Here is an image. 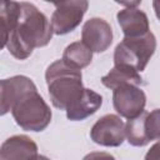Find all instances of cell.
Listing matches in <instances>:
<instances>
[{
	"label": "cell",
	"mask_w": 160,
	"mask_h": 160,
	"mask_svg": "<svg viewBox=\"0 0 160 160\" xmlns=\"http://www.w3.org/2000/svg\"><path fill=\"white\" fill-rule=\"evenodd\" d=\"M52 34L49 20L36 6L30 2H18V18L6 48L14 58L24 60L35 48L48 45Z\"/></svg>",
	"instance_id": "1"
},
{
	"label": "cell",
	"mask_w": 160,
	"mask_h": 160,
	"mask_svg": "<svg viewBox=\"0 0 160 160\" xmlns=\"http://www.w3.org/2000/svg\"><path fill=\"white\" fill-rule=\"evenodd\" d=\"M49 96L52 105L60 110L72 108L82 96L85 88L81 82V71L56 60L45 72Z\"/></svg>",
	"instance_id": "2"
},
{
	"label": "cell",
	"mask_w": 160,
	"mask_h": 160,
	"mask_svg": "<svg viewBox=\"0 0 160 160\" xmlns=\"http://www.w3.org/2000/svg\"><path fill=\"white\" fill-rule=\"evenodd\" d=\"M155 49L156 40L151 31H148L141 36L124 38V40L115 48L114 64L140 72L148 65Z\"/></svg>",
	"instance_id": "3"
},
{
	"label": "cell",
	"mask_w": 160,
	"mask_h": 160,
	"mask_svg": "<svg viewBox=\"0 0 160 160\" xmlns=\"http://www.w3.org/2000/svg\"><path fill=\"white\" fill-rule=\"evenodd\" d=\"M16 124L28 131H41L51 121V110L38 90L21 98L11 109Z\"/></svg>",
	"instance_id": "4"
},
{
	"label": "cell",
	"mask_w": 160,
	"mask_h": 160,
	"mask_svg": "<svg viewBox=\"0 0 160 160\" xmlns=\"http://www.w3.org/2000/svg\"><path fill=\"white\" fill-rule=\"evenodd\" d=\"M160 136L159 110L151 112L142 110L139 115L131 118L125 124V138L134 146H144Z\"/></svg>",
	"instance_id": "5"
},
{
	"label": "cell",
	"mask_w": 160,
	"mask_h": 160,
	"mask_svg": "<svg viewBox=\"0 0 160 160\" xmlns=\"http://www.w3.org/2000/svg\"><path fill=\"white\" fill-rule=\"evenodd\" d=\"M55 11L51 16V29L56 35H64L72 31L81 21L89 2L80 1H60L54 2Z\"/></svg>",
	"instance_id": "6"
},
{
	"label": "cell",
	"mask_w": 160,
	"mask_h": 160,
	"mask_svg": "<svg viewBox=\"0 0 160 160\" xmlns=\"http://www.w3.org/2000/svg\"><path fill=\"white\" fill-rule=\"evenodd\" d=\"M90 136L99 145L119 146L125 139V124L118 115H104L91 128Z\"/></svg>",
	"instance_id": "7"
},
{
	"label": "cell",
	"mask_w": 160,
	"mask_h": 160,
	"mask_svg": "<svg viewBox=\"0 0 160 160\" xmlns=\"http://www.w3.org/2000/svg\"><path fill=\"white\" fill-rule=\"evenodd\" d=\"M112 91L114 108L121 116L131 119L144 110L146 104V96L139 86L121 85Z\"/></svg>",
	"instance_id": "8"
},
{
	"label": "cell",
	"mask_w": 160,
	"mask_h": 160,
	"mask_svg": "<svg viewBox=\"0 0 160 160\" xmlns=\"http://www.w3.org/2000/svg\"><path fill=\"white\" fill-rule=\"evenodd\" d=\"M35 90V84L22 75L0 80V115H5L11 111L12 106L21 98Z\"/></svg>",
	"instance_id": "9"
},
{
	"label": "cell",
	"mask_w": 160,
	"mask_h": 160,
	"mask_svg": "<svg viewBox=\"0 0 160 160\" xmlns=\"http://www.w3.org/2000/svg\"><path fill=\"white\" fill-rule=\"evenodd\" d=\"M82 44L95 52L105 51L112 41V30L111 26L100 18H92L88 20L81 31Z\"/></svg>",
	"instance_id": "10"
},
{
	"label": "cell",
	"mask_w": 160,
	"mask_h": 160,
	"mask_svg": "<svg viewBox=\"0 0 160 160\" xmlns=\"http://www.w3.org/2000/svg\"><path fill=\"white\" fill-rule=\"evenodd\" d=\"M36 156V144L25 135L11 136L0 146V160H35Z\"/></svg>",
	"instance_id": "11"
},
{
	"label": "cell",
	"mask_w": 160,
	"mask_h": 160,
	"mask_svg": "<svg viewBox=\"0 0 160 160\" xmlns=\"http://www.w3.org/2000/svg\"><path fill=\"white\" fill-rule=\"evenodd\" d=\"M118 21L122 29L125 38H135L146 34L149 30V20L144 11L138 8H126L118 12Z\"/></svg>",
	"instance_id": "12"
},
{
	"label": "cell",
	"mask_w": 160,
	"mask_h": 160,
	"mask_svg": "<svg viewBox=\"0 0 160 160\" xmlns=\"http://www.w3.org/2000/svg\"><path fill=\"white\" fill-rule=\"evenodd\" d=\"M102 104V98L100 94L91 89H85L81 99L70 109L66 110V116L69 120H84L92 115Z\"/></svg>",
	"instance_id": "13"
},
{
	"label": "cell",
	"mask_w": 160,
	"mask_h": 160,
	"mask_svg": "<svg viewBox=\"0 0 160 160\" xmlns=\"http://www.w3.org/2000/svg\"><path fill=\"white\" fill-rule=\"evenodd\" d=\"M101 82L111 90L121 85H134V86L145 85L139 72L122 65H115L105 76L101 78Z\"/></svg>",
	"instance_id": "14"
},
{
	"label": "cell",
	"mask_w": 160,
	"mask_h": 160,
	"mask_svg": "<svg viewBox=\"0 0 160 160\" xmlns=\"http://www.w3.org/2000/svg\"><path fill=\"white\" fill-rule=\"evenodd\" d=\"M91 58H92L91 50L88 49L82 42L76 41L66 46L61 60L68 66L80 70L91 62Z\"/></svg>",
	"instance_id": "15"
},
{
	"label": "cell",
	"mask_w": 160,
	"mask_h": 160,
	"mask_svg": "<svg viewBox=\"0 0 160 160\" xmlns=\"http://www.w3.org/2000/svg\"><path fill=\"white\" fill-rule=\"evenodd\" d=\"M18 18V2L0 0V50L6 46Z\"/></svg>",
	"instance_id": "16"
},
{
	"label": "cell",
	"mask_w": 160,
	"mask_h": 160,
	"mask_svg": "<svg viewBox=\"0 0 160 160\" xmlns=\"http://www.w3.org/2000/svg\"><path fill=\"white\" fill-rule=\"evenodd\" d=\"M82 160H115V158L112 155H110L109 152H104V151H94L88 154Z\"/></svg>",
	"instance_id": "17"
},
{
	"label": "cell",
	"mask_w": 160,
	"mask_h": 160,
	"mask_svg": "<svg viewBox=\"0 0 160 160\" xmlns=\"http://www.w3.org/2000/svg\"><path fill=\"white\" fill-rule=\"evenodd\" d=\"M145 160H159V144H155L151 150L146 154Z\"/></svg>",
	"instance_id": "18"
},
{
	"label": "cell",
	"mask_w": 160,
	"mask_h": 160,
	"mask_svg": "<svg viewBox=\"0 0 160 160\" xmlns=\"http://www.w3.org/2000/svg\"><path fill=\"white\" fill-rule=\"evenodd\" d=\"M35 160H50V159H48L46 156H42V155H38Z\"/></svg>",
	"instance_id": "19"
}]
</instances>
